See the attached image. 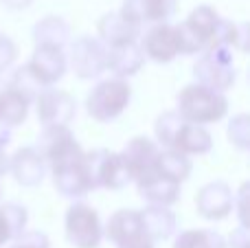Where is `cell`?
Returning a JSON list of instances; mask_svg holds the SVG:
<instances>
[{
	"label": "cell",
	"instance_id": "cell-1",
	"mask_svg": "<svg viewBox=\"0 0 250 248\" xmlns=\"http://www.w3.org/2000/svg\"><path fill=\"white\" fill-rule=\"evenodd\" d=\"M176 112L182 117V121L204 127L207 123H215L226 117L229 99L222 92L204 88L200 83H191V86L182 88L180 95H178Z\"/></svg>",
	"mask_w": 250,
	"mask_h": 248
},
{
	"label": "cell",
	"instance_id": "cell-2",
	"mask_svg": "<svg viewBox=\"0 0 250 248\" xmlns=\"http://www.w3.org/2000/svg\"><path fill=\"white\" fill-rule=\"evenodd\" d=\"M132 99V88L125 79H105L99 82L86 97V110L95 121L110 123L121 117Z\"/></svg>",
	"mask_w": 250,
	"mask_h": 248
},
{
	"label": "cell",
	"instance_id": "cell-3",
	"mask_svg": "<svg viewBox=\"0 0 250 248\" xmlns=\"http://www.w3.org/2000/svg\"><path fill=\"white\" fill-rule=\"evenodd\" d=\"M83 165H86V174L90 178L92 189L104 187L119 191L132 183L129 169L119 152H108V149L83 152Z\"/></svg>",
	"mask_w": 250,
	"mask_h": 248
},
{
	"label": "cell",
	"instance_id": "cell-4",
	"mask_svg": "<svg viewBox=\"0 0 250 248\" xmlns=\"http://www.w3.org/2000/svg\"><path fill=\"white\" fill-rule=\"evenodd\" d=\"M193 75H195L200 86L211 88V90L224 95L229 88H233L235 79H237L230 48L217 46V48L204 51L202 55L198 57V62H195Z\"/></svg>",
	"mask_w": 250,
	"mask_h": 248
},
{
	"label": "cell",
	"instance_id": "cell-5",
	"mask_svg": "<svg viewBox=\"0 0 250 248\" xmlns=\"http://www.w3.org/2000/svg\"><path fill=\"white\" fill-rule=\"evenodd\" d=\"M222 18L217 16L215 9L202 7L193 9L182 24H178V35H180V48L182 55H195L204 53L213 46V35L220 24Z\"/></svg>",
	"mask_w": 250,
	"mask_h": 248
},
{
	"label": "cell",
	"instance_id": "cell-6",
	"mask_svg": "<svg viewBox=\"0 0 250 248\" xmlns=\"http://www.w3.org/2000/svg\"><path fill=\"white\" fill-rule=\"evenodd\" d=\"M66 240L75 248H99L104 240L99 213L90 205L75 202L66 211Z\"/></svg>",
	"mask_w": 250,
	"mask_h": 248
},
{
	"label": "cell",
	"instance_id": "cell-7",
	"mask_svg": "<svg viewBox=\"0 0 250 248\" xmlns=\"http://www.w3.org/2000/svg\"><path fill=\"white\" fill-rule=\"evenodd\" d=\"M35 112L44 127H68L77 114V101L70 92L46 88L35 97Z\"/></svg>",
	"mask_w": 250,
	"mask_h": 248
},
{
	"label": "cell",
	"instance_id": "cell-8",
	"mask_svg": "<svg viewBox=\"0 0 250 248\" xmlns=\"http://www.w3.org/2000/svg\"><path fill=\"white\" fill-rule=\"evenodd\" d=\"M51 176L57 193H62L64 198H82L92 191L90 178H88L86 165H83V149L77 152L75 156L53 165Z\"/></svg>",
	"mask_w": 250,
	"mask_h": 248
},
{
	"label": "cell",
	"instance_id": "cell-9",
	"mask_svg": "<svg viewBox=\"0 0 250 248\" xmlns=\"http://www.w3.org/2000/svg\"><path fill=\"white\" fill-rule=\"evenodd\" d=\"M105 60H108V48L90 35L77 38L70 46V66L79 79L99 77L105 70Z\"/></svg>",
	"mask_w": 250,
	"mask_h": 248
},
{
	"label": "cell",
	"instance_id": "cell-10",
	"mask_svg": "<svg viewBox=\"0 0 250 248\" xmlns=\"http://www.w3.org/2000/svg\"><path fill=\"white\" fill-rule=\"evenodd\" d=\"M141 51L145 57L158 64H169L182 55L180 48V35H178V26L163 22V24H154L145 35H141Z\"/></svg>",
	"mask_w": 250,
	"mask_h": 248
},
{
	"label": "cell",
	"instance_id": "cell-11",
	"mask_svg": "<svg viewBox=\"0 0 250 248\" xmlns=\"http://www.w3.org/2000/svg\"><path fill=\"white\" fill-rule=\"evenodd\" d=\"M29 75L46 90V88L55 86L62 77L66 75L68 68V60H66L64 51L60 48H48V46H35L31 60L24 64Z\"/></svg>",
	"mask_w": 250,
	"mask_h": 248
},
{
	"label": "cell",
	"instance_id": "cell-12",
	"mask_svg": "<svg viewBox=\"0 0 250 248\" xmlns=\"http://www.w3.org/2000/svg\"><path fill=\"white\" fill-rule=\"evenodd\" d=\"M119 154L123 156L134 183L145 180L151 174H156V165H158V156H160V147L156 141L147 139V136H134L132 141H127L123 152Z\"/></svg>",
	"mask_w": 250,
	"mask_h": 248
},
{
	"label": "cell",
	"instance_id": "cell-13",
	"mask_svg": "<svg viewBox=\"0 0 250 248\" xmlns=\"http://www.w3.org/2000/svg\"><path fill=\"white\" fill-rule=\"evenodd\" d=\"M33 149L51 167L82 152V145L77 143L75 134L68 127H44L42 134L38 136V145Z\"/></svg>",
	"mask_w": 250,
	"mask_h": 248
},
{
	"label": "cell",
	"instance_id": "cell-14",
	"mask_svg": "<svg viewBox=\"0 0 250 248\" xmlns=\"http://www.w3.org/2000/svg\"><path fill=\"white\" fill-rule=\"evenodd\" d=\"M233 202H235V193L222 180L204 185L195 196V209L202 218L207 220H224L233 213Z\"/></svg>",
	"mask_w": 250,
	"mask_h": 248
},
{
	"label": "cell",
	"instance_id": "cell-15",
	"mask_svg": "<svg viewBox=\"0 0 250 248\" xmlns=\"http://www.w3.org/2000/svg\"><path fill=\"white\" fill-rule=\"evenodd\" d=\"M141 29L143 26L127 20L121 11H112V13H105L99 20V24H97V33H99L97 40H99L105 48L136 44L138 38H141Z\"/></svg>",
	"mask_w": 250,
	"mask_h": 248
},
{
	"label": "cell",
	"instance_id": "cell-16",
	"mask_svg": "<svg viewBox=\"0 0 250 248\" xmlns=\"http://www.w3.org/2000/svg\"><path fill=\"white\" fill-rule=\"evenodd\" d=\"M7 171L22 187H38L46 174V163L33 147H22L7 158Z\"/></svg>",
	"mask_w": 250,
	"mask_h": 248
},
{
	"label": "cell",
	"instance_id": "cell-17",
	"mask_svg": "<svg viewBox=\"0 0 250 248\" xmlns=\"http://www.w3.org/2000/svg\"><path fill=\"white\" fill-rule=\"evenodd\" d=\"M176 11V0H123L121 13L134 24H163Z\"/></svg>",
	"mask_w": 250,
	"mask_h": 248
},
{
	"label": "cell",
	"instance_id": "cell-18",
	"mask_svg": "<svg viewBox=\"0 0 250 248\" xmlns=\"http://www.w3.org/2000/svg\"><path fill=\"white\" fill-rule=\"evenodd\" d=\"M104 235L108 237L117 248H123L132 242L145 237L141 224V211L136 209H121L114 215H110L108 227L104 228Z\"/></svg>",
	"mask_w": 250,
	"mask_h": 248
},
{
	"label": "cell",
	"instance_id": "cell-19",
	"mask_svg": "<svg viewBox=\"0 0 250 248\" xmlns=\"http://www.w3.org/2000/svg\"><path fill=\"white\" fill-rule=\"evenodd\" d=\"M169 149L185 154V156H202V154H208L213 149V136L207 127L182 121L180 130L176 132Z\"/></svg>",
	"mask_w": 250,
	"mask_h": 248
},
{
	"label": "cell",
	"instance_id": "cell-20",
	"mask_svg": "<svg viewBox=\"0 0 250 248\" xmlns=\"http://www.w3.org/2000/svg\"><path fill=\"white\" fill-rule=\"evenodd\" d=\"M141 224H143V233H145L151 242L169 240V237L178 231L176 213H173L169 207L149 205L147 209L141 211Z\"/></svg>",
	"mask_w": 250,
	"mask_h": 248
},
{
	"label": "cell",
	"instance_id": "cell-21",
	"mask_svg": "<svg viewBox=\"0 0 250 248\" xmlns=\"http://www.w3.org/2000/svg\"><path fill=\"white\" fill-rule=\"evenodd\" d=\"M145 66V55H143L138 44H125V46L108 48V60H105V70L114 75L117 79H125L136 75Z\"/></svg>",
	"mask_w": 250,
	"mask_h": 248
},
{
	"label": "cell",
	"instance_id": "cell-22",
	"mask_svg": "<svg viewBox=\"0 0 250 248\" xmlns=\"http://www.w3.org/2000/svg\"><path fill=\"white\" fill-rule=\"evenodd\" d=\"M136 187L138 196L156 207H171L173 202L180 200V185L160 174H151L149 178L138 180Z\"/></svg>",
	"mask_w": 250,
	"mask_h": 248
},
{
	"label": "cell",
	"instance_id": "cell-23",
	"mask_svg": "<svg viewBox=\"0 0 250 248\" xmlns=\"http://www.w3.org/2000/svg\"><path fill=\"white\" fill-rule=\"evenodd\" d=\"M33 42L35 46H48L64 51V46L70 42L68 22L57 16H46L33 26Z\"/></svg>",
	"mask_w": 250,
	"mask_h": 248
},
{
	"label": "cell",
	"instance_id": "cell-24",
	"mask_svg": "<svg viewBox=\"0 0 250 248\" xmlns=\"http://www.w3.org/2000/svg\"><path fill=\"white\" fill-rule=\"evenodd\" d=\"M29 105L31 101L22 97L18 90L9 86L2 88L0 90V125L7 130L22 125L26 121V114H29Z\"/></svg>",
	"mask_w": 250,
	"mask_h": 248
},
{
	"label": "cell",
	"instance_id": "cell-25",
	"mask_svg": "<svg viewBox=\"0 0 250 248\" xmlns=\"http://www.w3.org/2000/svg\"><path fill=\"white\" fill-rule=\"evenodd\" d=\"M26 220H29V213L22 205L7 202L0 207V246L18 240L26 231Z\"/></svg>",
	"mask_w": 250,
	"mask_h": 248
},
{
	"label": "cell",
	"instance_id": "cell-26",
	"mask_svg": "<svg viewBox=\"0 0 250 248\" xmlns=\"http://www.w3.org/2000/svg\"><path fill=\"white\" fill-rule=\"evenodd\" d=\"M191 169H193V165H191L189 156L171 152V149L160 152L158 165H156V174H160V176H165V178L173 180V183L182 185L191 176Z\"/></svg>",
	"mask_w": 250,
	"mask_h": 248
},
{
	"label": "cell",
	"instance_id": "cell-27",
	"mask_svg": "<svg viewBox=\"0 0 250 248\" xmlns=\"http://www.w3.org/2000/svg\"><path fill=\"white\" fill-rule=\"evenodd\" d=\"M173 248H229L222 233L213 228H191L182 231L173 242Z\"/></svg>",
	"mask_w": 250,
	"mask_h": 248
},
{
	"label": "cell",
	"instance_id": "cell-28",
	"mask_svg": "<svg viewBox=\"0 0 250 248\" xmlns=\"http://www.w3.org/2000/svg\"><path fill=\"white\" fill-rule=\"evenodd\" d=\"M180 125H182V117L176 112V110H171V112H163L158 119H156V125H154L158 143L169 149V145H171L176 132L180 130Z\"/></svg>",
	"mask_w": 250,
	"mask_h": 248
},
{
	"label": "cell",
	"instance_id": "cell-29",
	"mask_svg": "<svg viewBox=\"0 0 250 248\" xmlns=\"http://www.w3.org/2000/svg\"><path fill=\"white\" fill-rule=\"evenodd\" d=\"M229 141L239 149L250 147V117L248 114H237L229 123Z\"/></svg>",
	"mask_w": 250,
	"mask_h": 248
},
{
	"label": "cell",
	"instance_id": "cell-30",
	"mask_svg": "<svg viewBox=\"0 0 250 248\" xmlns=\"http://www.w3.org/2000/svg\"><path fill=\"white\" fill-rule=\"evenodd\" d=\"M48 237L40 231H24L18 240H13L11 248H48Z\"/></svg>",
	"mask_w": 250,
	"mask_h": 248
},
{
	"label": "cell",
	"instance_id": "cell-31",
	"mask_svg": "<svg viewBox=\"0 0 250 248\" xmlns=\"http://www.w3.org/2000/svg\"><path fill=\"white\" fill-rule=\"evenodd\" d=\"M16 57H18V48H16V44H13V40L0 33V73L11 68Z\"/></svg>",
	"mask_w": 250,
	"mask_h": 248
},
{
	"label": "cell",
	"instance_id": "cell-32",
	"mask_svg": "<svg viewBox=\"0 0 250 248\" xmlns=\"http://www.w3.org/2000/svg\"><path fill=\"white\" fill-rule=\"evenodd\" d=\"M233 211H237L242 227L248 228V220H246V211H248V185H244L237 193H235V202H233Z\"/></svg>",
	"mask_w": 250,
	"mask_h": 248
},
{
	"label": "cell",
	"instance_id": "cell-33",
	"mask_svg": "<svg viewBox=\"0 0 250 248\" xmlns=\"http://www.w3.org/2000/svg\"><path fill=\"white\" fill-rule=\"evenodd\" d=\"M229 248H248L250 246V235H248V228L246 227H239L230 233L229 242H226Z\"/></svg>",
	"mask_w": 250,
	"mask_h": 248
},
{
	"label": "cell",
	"instance_id": "cell-34",
	"mask_svg": "<svg viewBox=\"0 0 250 248\" xmlns=\"http://www.w3.org/2000/svg\"><path fill=\"white\" fill-rule=\"evenodd\" d=\"M123 248H154V242L149 240V237H141V240H136V242H132V244H127V246H123Z\"/></svg>",
	"mask_w": 250,
	"mask_h": 248
},
{
	"label": "cell",
	"instance_id": "cell-35",
	"mask_svg": "<svg viewBox=\"0 0 250 248\" xmlns=\"http://www.w3.org/2000/svg\"><path fill=\"white\" fill-rule=\"evenodd\" d=\"M2 4H7L9 9H26L31 0H2Z\"/></svg>",
	"mask_w": 250,
	"mask_h": 248
},
{
	"label": "cell",
	"instance_id": "cell-36",
	"mask_svg": "<svg viewBox=\"0 0 250 248\" xmlns=\"http://www.w3.org/2000/svg\"><path fill=\"white\" fill-rule=\"evenodd\" d=\"M7 171V154H4V149H0V176Z\"/></svg>",
	"mask_w": 250,
	"mask_h": 248
}]
</instances>
